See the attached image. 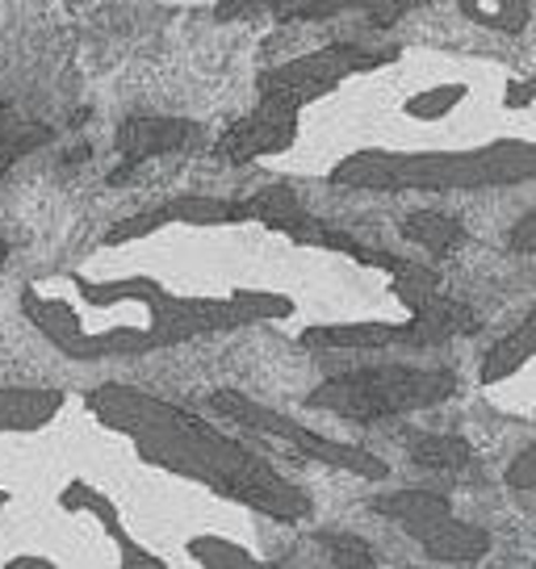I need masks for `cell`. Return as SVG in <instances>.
Listing matches in <instances>:
<instances>
[{
    "instance_id": "obj_14",
    "label": "cell",
    "mask_w": 536,
    "mask_h": 569,
    "mask_svg": "<svg viewBox=\"0 0 536 569\" xmlns=\"http://www.w3.org/2000/svg\"><path fill=\"white\" fill-rule=\"evenodd\" d=\"M403 234L419 248H428L431 256H448L465 243V227L440 210H411L403 218Z\"/></svg>"
},
{
    "instance_id": "obj_10",
    "label": "cell",
    "mask_w": 536,
    "mask_h": 569,
    "mask_svg": "<svg viewBox=\"0 0 536 569\" xmlns=\"http://www.w3.org/2000/svg\"><path fill=\"white\" fill-rule=\"evenodd\" d=\"M428 0H218V21L251 18V13H272L281 21H327L336 13L360 9L374 26H394L407 9H419Z\"/></svg>"
},
{
    "instance_id": "obj_18",
    "label": "cell",
    "mask_w": 536,
    "mask_h": 569,
    "mask_svg": "<svg viewBox=\"0 0 536 569\" xmlns=\"http://www.w3.org/2000/svg\"><path fill=\"white\" fill-rule=\"evenodd\" d=\"M185 549H189V557L201 569H277L260 561V557H251L248 549H239L227 536H189Z\"/></svg>"
},
{
    "instance_id": "obj_19",
    "label": "cell",
    "mask_w": 536,
    "mask_h": 569,
    "mask_svg": "<svg viewBox=\"0 0 536 569\" xmlns=\"http://www.w3.org/2000/svg\"><path fill=\"white\" fill-rule=\"evenodd\" d=\"M47 139H51L47 126L21 122V118H13V109H4V113H0V180H4V172H9L21 156H30V151L42 147Z\"/></svg>"
},
{
    "instance_id": "obj_3",
    "label": "cell",
    "mask_w": 536,
    "mask_h": 569,
    "mask_svg": "<svg viewBox=\"0 0 536 569\" xmlns=\"http://www.w3.org/2000/svg\"><path fill=\"white\" fill-rule=\"evenodd\" d=\"M536 151L528 139L490 142L469 151H357L336 163L331 184L344 189H415V193H445V189H490L528 180Z\"/></svg>"
},
{
    "instance_id": "obj_12",
    "label": "cell",
    "mask_w": 536,
    "mask_h": 569,
    "mask_svg": "<svg viewBox=\"0 0 536 569\" xmlns=\"http://www.w3.org/2000/svg\"><path fill=\"white\" fill-rule=\"evenodd\" d=\"M63 507H68V511H92V516L106 523V532L113 536V545L122 549V566L118 569H168L163 557H156V552L143 549L139 540H130V536H126L122 519H118V507H113L101 490H92L89 481H72V486H68V495H63Z\"/></svg>"
},
{
    "instance_id": "obj_26",
    "label": "cell",
    "mask_w": 536,
    "mask_h": 569,
    "mask_svg": "<svg viewBox=\"0 0 536 569\" xmlns=\"http://www.w3.org/2000/svg\"><path fill=\"white\" fill-rule=\"evenodd\" d=\"M4 502H9V490H0V511H4Z\"/></svg>"
},
{
    "instance_id": "obj_16",
    "label": "cell",
    "mask_w": 536,
    "mask_h": 569,
    "mask_svg": "<svg viewBox=\"0 0 536 569\" xmlns=\"http://www.w3.org/2000/svg\"><path fill=\"white\" fill-rule=\"evenodd\" d=\"M407 452L419 469H445V473H457L474 461V448L465 445L461 436H431V431H415Z\"/></svg>"
},
{
    "instance_id": "obj_5",
    "label": "cell",
    "mask_w": 536,
    "mask_h": 569,
    "mask_svg": "<svg viewBox=\"0 0 536 569\" xmlns=\"http://www.w3.org/2000/svg\"><path fill=\"white\" fill-rule=\"evenodd\" d=\"M374 511L394 519L419 549L428 552L431 561H445V566H474L490 549V536L483 528H474V523L453 516L448 498L431 495V490H398V495H386L374 502Z\"/></svg>"
},
{
    "instance_id": "obj_25",
    "label": "cell",
    "mask_w": 536,
    "mask_h": 569,
    "mask_svg": "<svg viewBox=\"0 0 536 569\" xmlns=\"http://www.w3.org/2000/svg\"><path fill=\"white\" fill-rule=\"evenodd\" d=\"M4 260H9V243L0 239V268H4Z\"/></svg>"
},
{
    "instance_id": "obj_9",
    "label": "cell",
    "mask_w": 536,
    "mask_h": 569,
    "mask_svg": "<svg viewBox=\"0 0 536 569\" xmlns=\"http://www.w3.org/2000/svg\"><path fill=\"white\" fill-rule=\"evenodd\" d=\"M298 130H302V109L281 101V97L260 92V106L251 109L248 118H239L218 139V156L227 163H251L265 160V156H281V151H289L298 142Z\"/></svg>"
},
{
    "instance_id": "obj_1",
    "label": "cell",
    "mask_w": 536,
    "mask_h": 569,
    "mask_svg": "<svg viewBox=\"0 0 536 569\" xmlns=\"http://www.w3.org/2000/svg\"><path fill=\"white\" fill-rule=\"evenodd\" d=\"M89 410L109 431L130 436L135 452L156 469L193 478L201 486H210L215 495L244 502L251 511H265L272 519H286V523L310 516L306 490H298L265 457H256L235 436H222L193 410L163 402V398L135 390V386H118V381L92 390Z\"/></svg>"
},
{
    "instance_id": "obj_17",
    "label": "cell",
    "mask_w": 536,
    "mask_h": 569,
    "mask_svg": "<svg viewBox=\"0 0 536 569\" xmlns=\"http://www.w3.org/2000/svg\"><path fill=\"white\" fill-rule=\"evenodd\" d=\"M457 4L474 26L499 30V34H519L533 21V0H457Z\"/></svg>"
},
{
    "instance_id": "obj_8",
    "label": "cell",
    "mask_w": 536,
    "mask_h": 569,
    "mask_svg": "<svg viewBox=\"0 0 536 569\" xmlns=\"http://www.w3.org/2000/svg\"><path fill=\"white\" fill-rule=\"evenodd\" d=\"M394 51H365V47H319L310 54H298L281 68H272L260 76V92L268 97H281L289 106L306 109L310 101L327 97L331 89H340L348 76L360 71H374L394 63Z\"/></svg>"
},
{
    "instance_id": "obj_15",
    "label": "cell",
    "mask_w": 536,
    "mask_h": 569,
    "mask_svg": "<svg viewBox=\"0 0 536 569\" xmlns=\"http://www.w3.org/2000/svg\"><path fill=\"white\" fill-rule=\"evenodd\" d=\"M533 315L519 322V331H512L507 339H499L490 352L483 356V386H495V381H503V377L519 373L528 360H533Z\"/></svg>"
},
{
    "instance_id": "obj_4",
    "label": "cell",
    "mask_w": 536,
    "mask_h": 569,
    "mask_svg": "<svg viewBox=\"0 0 536 569\" xmlns=\"http://www.w3.org/2000/svg\"><path fill=\"white\" fill-rule=\"evenodd\" d=\"M457 393L453 369H407V365H377V369H348V373L322 377L306 393V407L331 410L353 423L390 419L403 410H424L448 402Z\"/></svg>"
},
{
    "instance_id": "obj_21",
    "label": "cell",
    "mask_w": 536,
    "mask_h": 569,
    "mask_svg": "<svg viewBox=\"0 0 536 569\" xmlns=\"http://www.w3.org/2000/svg\"><path fill=\"white\" fill-rule=\"evenodd\" d=\"M327 549H331V557H336L340 569H381L374 561L369 545L357 540V536H327Z\"/></svg>"
},
{
    "instance_id": "obj_6",
    "label": "cell",
    "mask_w": 536,
    "mask_h": 569,
    "mask_svg": "<svg viewBox=\"0 0 536 569\" xmlns=\"http://www.w3.org/2000/svg\"><path fill=\"white\" fill-rule=\"evenodd\" d=\"M478 331V315L465 302L453 298H431L428 306L415 310L411 322H344V327H315L306 331V348H386V343H415V348H428V343H445L453 336H469Z\"/></svg>"
},
{
    "instance_id": "obj_7",
    "label": "cell",
    "mask_w": 536,
    "mask_h": 569,
    "mask_svg": "<svg viewBox=\"0 0 536 569\" xmlns=\"http://www.w3.org/2000/svg\"><path fill=\"white\" fill-rule=\"evenodd\" d=\"M210 402H215L218 415L235 419L239 427L265 431V436H272V440H286L289 448H298V452H306V457H315V461H322V465H331V469L357 473V478H386V473H390L386 461H381L377 452H369V448L344 445V440H327V436H319V431H310V427L286 419L281 410H268L265 402H251L248 393L218 390Z\"/></svg>"
},
{
    "instance_id": "obj_2",
    "label": "cell",
    "mask_w": 536,
    "mask_h": 569,
    "mask_svg": "<svg viewBox=\"0 0 536 569\" xmlns=\"http://www.w3.org/2000/svg\"><path fill=\"white\" fill-rule=\"evenodd\" d=\"M72 289L80 293L85 310H130V319L118 315L106 327H63L47 343H54L72 360H106V356H143L156 348H172L197 336H218V331H239L251 322L286 319L294 306L277 293H231V298H185L163 289L151 277H126V281L92 284L85 277L68 272Z\"/></svg>"
},
{
    "instance_id": "obj_23",
    "label": "cell",
    "mask_w": 536,
    "mask_h": 569,
    "mask_svg": "<svg viewBox=\"0 0 536 569\" xmlns=\"http://www.w3.org/2000/svg\"><path fill=\"white\" fill-rule=\"evenodd\" d=\"M512 248L516 251H533V213H524L516 227V239H512Z\"/></svg>"
},
{
    "instance_id": "obj_22",
    "label": "cell",
    "mask_w": 536,
    "mask_h": 569,
    "mask_svg": "<svg viewBox=\"0 0 536 569\" xmlns=\"http://www.w3.org/2000/svg\"><path fill=\"white\" fill-rule=\"evenodd\" d=\"M507 481H512L516 490H524V495H533V448L519 452L516 465H512V473H507Z\"/></svg>"
},
{
    "instance_id": "obj_24",
    "label": "cell",
    "mask_w": 536,
    "mask_h": 569,
    "mask_svg": "<svg viewBox=\"0 0 536 569\" xmlns=\"http://www.w3.org/2000/svg\"><path fill=\"white\" fill-rule=\"evenodd\" d=\"M4 569H54V566L47 561V557H13Z\"/></svg>"
},
{
    "instance_id": "obj_13",
    "label": "cell",
    "mask_w": 536,
    "mask_h": 569,
    "mask_svg": "<svg viewBox=\"0 0 536 569\" xmlns=\"http://www.w3.org/2000/svg\"><path fill=\"white\" fill-rule=\"evenodd\" d=\"M63 407V393L47 386H0V436L42 431Z\"/></svg>"
},
{
    "instance_id": "obj_20",
    "label": "cell",
    "mask_w": 536,
    "mask_h": 569,
    "mask_svg": "<svg viewBox=\"0 0 536 569\" xmlns=\"http://www.w3.org/2000/svg\"><path fill=\"white\" fill-rule=\"evenodd\" d=\"M465 92H469L465 84H431V89L415 92L411 101H407V113L419 118V122H428V118H445L457 101H465Z\"/></svg>"
},
{
    "instance_id": "obj_11",
    "label": "cell",
    "mask_w": 536,
    "mask_h": 569,
    "mask_svg": "<svg viewBox=\"0 0 536 569\" xmlns=\"http://www.w3.org/2000/svg\"><path fill=\"white\" fill-rule=\"evenodd\" d=\"M201 130L189 118H126L122 130H118V151H122V172H113V184L126 180L143 160H156V156H168V151H180L189 147Z\"/></svg>"
}]
</instances>
